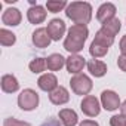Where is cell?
Instances as JSON below:
<instances>
[{
	"label": "cell",
	"mask_w": 126,
	"mask_h": 126,
	"mask_svg": "<svg viewBox=\"0 0 126 126\" xmlns=\"http://www.w3.org/2000/svg\"><path fill=\"white\" fill-rule=\"evenodd\" d=\"M70 85L76 95H88L92 89V80L86 74H76L71 79Z\"/></svg>",
	"instance_id": "277c9868"
},
{
	"label": "cell",
	"mask_w": 126,
	"mask_h": 126,
	"mask_svg": "<svg viewBox=\"0 0 126 126\" xmlns=\"http://www.w3.org/2000/svg\"><path fill=\"white\" fill-rule=\"evenodd\" d=\"M88 70L92 76L95 77H102L105 73H107V65L105 62L99 61V59H91L88 62Z\"/></svg>",
	"instance_id": "9a60e30c"
},
{
	"label": "cell",
	"mask_w": 126,
	"mask_h": 126,
	"mask_svg": "<svg viewBox=\"0 0 126 126\" xmlns=\"http://www.w3.org/2000/svg\"><path fill=\"white\" fill-rule=\"evenodd\" d=\"M117 65H119V68H120L122 71L126 73V56H125V55H120V56H119V59H117Z\"/></svg>",
	"instance_id": "4316f807"
},
{
	"label": "cell",
	"mask_w": 126,
	"mask_h": 126,
	"mask_svg": "<svg viewBox=\"0 0 126 126\" xmlns=\"http://www.w3.org/2000/svg\"><path fill=\"white\" fill-rule=\"evenodd\" d=\"M19 88V83L16 80L15 76L12 74H5L2 77V89L3 92H8V94H12V92H16Z\"/></svg>",
	"instance_id": "ac0fdd59"
},
{
	"label": "cell",
	"mask_w": 126,
	"mask_h": 126,
	"mask_svg": "<svg viewBox=\"0 0 126 126\" xmlns=\"http://www.w3.org/2000/svg\"><path fill=\"white\" fill-rule=\"evenodd\" d=\"M79 126H99L96 122H94V120H83Z\"/></svg>",
	"instance_id": "f546056e"
},
{
	"label": "cell",
	"mask_w": 126,
	"mask_h": 126,
	"mask_svg": "<svg viewBox=\"0 0 126 126\" xmlns=\"http://www.w3.org/2000/svg\"><path fill=\"white\" fill-rule=\"evenodd\" d=\"M3 126H31L30 123H25V122H21L18 119H14V117H8L3 123Z\"/></svg>",
	"instance_id": "484cf974"
},
{
	"label": "cell",
	"mask_w": 126,
	"mask_h": 126,
	"mask_svg": "<svg viewBox=\"0 0 126 126\" xmlns=\"http://www.w3.org/2000/svg\"><path fill=\"white\" fill-rule=\"evenodd\" d=\"M120 50H122V55L126 56V36H123L120 40Z\"/></svg>",
	"instance_id": "f1b7e54d"
},
{
	"label": "cell",
	"mask_w": 126,
	"mask_h": 126,
	"mask_svg": "<svg viewBox=\"0 0 126 126\" xmlns=\"http://www.w3.org/2000/svg\"><path fill=\"white\" fill-rule=\"evenodd\" d=\"M21 19H22L21 12H19L18 9H15V8L6 9L5 14H3V16H2L3 24H5V25H12V27H14V25H18V24L21 22Z\"/></svg>",
	"instance_id": "5bb4252c"
},
{
	"label": "cell",
	"mask_w": 126,
	"mask_h": 126,
	"mask_svg": "<svg viewBox=\"0 0 126 126\" xmlns=\"http://www.w3.org/2000/svg\"><path fill=\"white\" fill-rule=\"evenodd\" d=\"M120 111H122V114H123V116H126V101L120 105Z\"/></svg>",
	"instance_id": "4dcf8cb0"
},
{
	"label": "cell",
	"mask_w": 126,
	"mask_h": 126,
	"mask_svg": "<svg viewBox=\"0 0 126 126\" xmlns=\"http://www.w3.org/2000/svg\"><path fill=\"white\" fill-rule=\"evenodd\" d=\"M18 105L25 110V111H31L39 105V95L36 91L33 89H24L19 96H18Z\"/></svg>",
	"instance_id": "3957f363"
},
{
	"label": "cell",
	"mask_w": 126,
	"mask_h": 126,
	"mask_svg": "<svg viewBox=\"0 0 126 126\" xmlns=\"http://www.w3.org/2000/svg\"><path fill=\"white\" fill-rule=\"evenodd\" d=\"M80 108H82V111H83L86 116H89V117H95V116H98L99 111H101L99 101H98L95 96H92V95H88V96L83 98V101H82V104H80Z\"/></svg>",
	"instance_id": "5b68a950"
},
{
	"label": "cell",
	"mask_w": 126,
	"mask_h": 126,
	"mask_svg": "<svg viewBox=\"0 0 126 126\" xmlns=\"http://www.w3.org/2000/svg\"><path fill=\"white\" fill-rule=\"evenodd\" d=\"M101 104L108 111H114V110H117L122 105L119 95L116 92H113V91H104L101 94Z\"/></svg>",
	"instance_id": "8992f818"
},
{
	"label": "cell",
	"mask_w": 126,
	"mask_h": 126,
	"mask_svg": "<svg viewBox=\"0 0 126 126\" xmlns=\"http://www.w3.org/2000/svg\"><path fill=\"white\" fill-rule=\"evenodd\" d=\"M65 62H67V59L62 56V55H59V53H52L50 56L46 58V65H47V68H49L50 71L61 70L62 65H64Z\"/></svg>",
	"instance_id": "2e32d148"
},
{
	"label": "cell",
	"mask_w": 126,
	"mask_h": 126,
	"mask_svg": "<svg viewBox=\"0 0 126 126\" xmlns=\"http://www.w3.org/2000/svg\"><path fill=\"white\" fill-rule=\"evenodd\" d=\"M49 99H50V102L55 104V105H62V104L68 102L70 94H68V91H67L64 86H58L53 92H50Z\"/></svg>",
	"instance_id": "30bf717a"
},
{
	"label": "cell",
	"mask_w": 126,
	"mask_h": 126,
	"mask_svg": "<svg viewBox=\"0 0 126 126\" xmlns=\"http://www.w3.org/2000/svg\"><path fill=\"white\" fill-rule=\"evenodd\" d=\"M37 85H39V88H40L42 91H45V92H53V91L58 88V80H56V77H55L53 74L47 73V74L40 76V79L37 80Z\"/></svg>",
	"instance_id": "ba28073f"
},
{
	"label": "cell",
	"mask_w": 126,
	"mask_h": 126,
	"mask_svg": "<svg viewBox=\"0 0 126 126\" xmlns=\"http://www.w3.org/2000/svg\"><path fill=\"white\" fill-rule=\"evenodd\" d=\"M94 42H96V43H99V45H102V46H107V47H110L111 45H113V42H114V37L111 36V34H108L105 30H98L96 31V34H95V40Z\"/></svg>",
	"instance_id": "d6986e66"
},
{
	"label": "cell",
	"mask_w": 126,
	"mask_h": 126,
	"mask_svg": "<svg viewBox=\"0 0 126 126\" xmlns=\"http://www.w3.org/2000/svg\"><path fill=\"white\" fill-rule=\"evenodd\" d=\"M59 120L62 122V125L64 126H74L77 125V114L74 110L71 108H64L59 111Z\"/></svg>",
	"instance_id": "e0dca14e"
},
{
	"label": "cell",
	"mask_w": 126,
	"mask_h": 126,
	"mask_svg": "<svg viewBox=\"0 0 126 126\" xmlns=\"http://www.w3.org/2000/svg\"><path fill=\"white\" fill-rule=\"evenodd\" d=\"M27 16H28V21L31 24H40L46 19V11H45V8H42L39 5H34L28 9Z\"/></svg>",
	"instance_id": "4fadbf2b"
},
{
	"label": "cell",
	"mask_w": 126,
	"mask_h": 126,
	"mask_svg": "<svg viewBox=\"0 0 126 126\" xmlns=\"http://www.w3.org/2000/svg\"><path fill=\"white\" fill-rule=\"evenodd\" d=\"M65 14L76 24L86 25L92 18V6L86 2H73L67 6Z\"/></svg>",
	"instance_id": "7a4b0ae2"
},
{
	"label": "cell",
	"mask_w": 126,
	"mask_h": 126,
	"mask_svg": "<svg viewBox=\"0 0 126 126\" xmlns=\"http://www.w3.org/2000/svg\"><path fill=\"white\" fill-rule=\"evenodd\" d=\"M114 15H116V6H114L113 3H102V5L99 6L98 12H96V18H98V21L102 22V24H104L105 21H108V19L116 18Z\"/></svg>",
	"instance_id": "8fae6325"
},
{
	"label": "cell",
	"mask_w": 126,
	"mask_h": 126,
	"mask_svg": "<svg viewBox=\"0 0 126 126\" xmlns=\"http://www.w3.org/2000/svg\"><path fill=\"white\" fill-rule=\"evenodd\" d=\"M67 6L68 5H67L65 0H49V2H46V8L52 14H56V12L62 11V9L67 8Z\"/></svg>",
	"instance_id": "603a6c76"
},
{
	"label": "cell",
	"mask_w": 126,
	"mask_h": 126,
	"mask_svg": "<svg viewBox=\"0 0 126 126\" xmlns=\"http://www.w3.org/2000/svg\"><path fill=\"white\" fill-rule=\"evenodd\" d=\"M89 52H91V55H92L94 59H95V58L104 56V55L108 52V47H107V46H102V45H99V43H96V42H92V43H91V47H89Z\"/></svg>",
	"instance_id": "7402d4cb"
},
{
	"label": "cell",
	"mask_w": 126,
	"mask_h": 126,
	"mask_svg": "<svg viewBox=\"0 0 126 126\" xmlns=\"http://www.w3.org/2000/svg\"><path fill=\"white\" fill-rule=\"evenodd\" d=\"M46 67L47 65H46V59L45 58H34L30 62V70L33 73H42V71H45Z\"/></svg>",
	"instance_id": "cb8c5ba5"
},
{
	"label": "cell",
	"mask_w": 126,
	"mask_h": 126,
	"mask_svg": "<svg viewBox=\"0 0 126 126\" xmlns=\"http://www.w3.org/2000/svg\"><path fill=\"white\" fill-rule=\"evenodd\" d=\"M50 40L52 39H50V36H49V33H47L46 28H37L33 33V43L36 45V47H40V49L47 47L49 43H50Z\"/></svg>",
	"instance_id": "7c38bea8"
},
{
	"label": "cell",
	"mask_w": 126,
	"mask_h": 126,
	"mask_svg": "<svg viewBox=\"0 0 126 126\" xmlns=\"http://www.w3.org/2000/svg\"><path fill=\"white\" fill-rule=\"evenodd\" d=\"M46 30H47V33H49L52 40H59L65 33V22L62 19H59V18H55V19H52L47 24Z\"/></svg>",
	"instance_id": "52a82bcc"
},
{
	"label": "cell",
	"mask_w": 126,
	"mask_h": 126,
	"mask_svg": "<svg viewBox=\"0 0 126 126\" xmlns=\"http://www.w3.org/2000/svg\"><path fill=\"white\" fill-rule=\"evenodd\" d=\"M120 27H122V24H120V21L117 19V18H113V19H108V21H105L104 24H102V30H105L108 34H111L113 37L120 31Z\"/></svg>",
	"instance_id": "ffe728a7"
},
{
	"label": "cell",
	"mask_w": 126,
	"mask_h": 126,
	"mask_svg": "<svg viewBox=\"0 0 126 126\" xmlns=\"http://www.w3.org/2000/svg\"><path fill=\"white\" fill-rule=\"evenodd\" d=\"M16 37L12 31L6 30V28H2L0 30V43H2L3 46H12L15 43Z\"/></svg>",
	"instance_id": "44dd1931"
},
{
	"label": "cell",
	"mask_w": 126,
	"mask_h": 126,
	"mask_svg": "<svg viewBox=\"0 0 126 126\" xmlns=\"http://www.w3.org/2000/svg\"><path fill=\"white\" fill-rule=\"evenodd\" d=\"M42 126H61V123H59L58 119H55V117H49Z\"/></svg>",
	"instance_id": "83f0119b"
},
{
	"label": "cell",
	"mask_w": 126,
	"mask_h": 126,
	"mask_svg": "<svg viewBox=\"0 0 126 126\" xmlns=\"http://www.w3.org/2000/svg\"><path fill=\"white\" fill-rule=\"evenodd\" d=\"M89 36V30L86 25L74 24L68 30V36L64 40V49L68 50L70 53H77L83 49V45Z\"/></svg>",
	"instance_id": "6da1fadb"
},
{
	"label": "cell",
	"mask_w": 126,
	"mask_h": 126,
	"mask_svg": "<svg viewBox=\"0 0 126 126\" xmlns=\"http://www.w3.org/2000/svg\"><path fill=\"white\" fill-rule=\"evenodd\" d=\"M110 125L111 126H126V116L123 114H116L110 119Z\"/></svg>",
	"instance_id": "d4e9b609"
},
{
	"label": "cell",
	"mask_w": 126,
	"mask_h": 126,
	"mask_svg": "<svg viewBox=\"0 0 126 126\" xmlns=\"http://www.w3.org/2000/svg\"><path fill=\"white\" fill-rule=\"evenodd\" d=\"M67 70L70 71V73H74V74H80V71L83 70V67H85V58L83 56H80V55H70L68 58H67Z\"/></svg>",
	"instance_id": "9c48e42d"
}]
</instances>
